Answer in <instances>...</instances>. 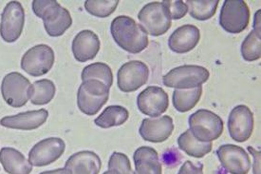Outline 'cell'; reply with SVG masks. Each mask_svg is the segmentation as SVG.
I'll return each mask as SVG.
<instances>
[{"label": "cell", "mask_w": 261, "mask_h": 174, "mask_svg": "<svg viewBox=\"0 0 261 174\" xmlns=\"http://www.w3.org/2000/svg\"><path fill=\"white\" fill-rule=\"evenodd\" d=\"M48 117V111L40 109L38 111L20 112L12 116H5L0 120V125L12 130L33 131L44 125Z\"/></svg>", "instance_id": "17"}, {"label": "cell", "mask_w": 261, "mask_h": 174, "mask_svg": "<svg viewBox=\"0 0 261 174\" xmlns=\"http://www.w3.org/2000/svg\"><path fill=\"white\" fill-rule=\"evenodd\" d=\"M31 85L27 77L20 72H10L1 83V94L5 102L13 108H21L29 101Z\"/></svg>", "instance_id": "10"}, {"label": "cell", "mask_w": 261, "mask_h": 174, "mask_svg": "<svg viewBox=\"0 0 261 174\" xmlns=\"http://www.w3.org/2000/svg\"><path fill=\"white\" fill-rule=\"evenodd\" d=\"M109 169H114L120 174H134L128 157L124 154L114 152L109 161Z\"/></svg>", "instance_id": "31"}, {"label": "cell", "mask_w": 261, "mask_h": 174, "mask_svg": "<svg viewBox=\"0 0 261 174\" xmlns=\"http://www.w3.org/2000/svg\"><path fill=\"white\" fill-rule=\"evenodd\" d=\"M55 59V52L49 46L36 45L22 56L21 69L32 77H42L51 70Z\"/></svg>", "instance_id": "8"}, {"label": "cell", "mask_w": 261, "mask_h": 174, "mask_svg": "<svg viewBox=\"0 0 261 174\" xmlns=\"http://www.w3.org/2000/svg\"><path fill=\"white\" fill-rule=\"evenodd\" d=\"M134 174H162V164L159 154L151 146H141L133 155Z\"/></svg>", "instance_id": "21"}, {"label": "cell", "mask_w": 261, "mask_h": 174, "mask_svg": "<svg viewBox=\"0 0 261 174\" xmlns=\"http://www.w3.org/2000/svg\"><path fill=\"white\" fill-rule=\"evenodd\" d=\"M241 56L248 62H253L260 59V36L256 35L254 31H252L242 42Z\"/></svg>", "instance_id": "30"}, {"label": "cell", "mask_w": 261, "mask_h": 174, "mask_svg": "<svg viewBox=\"0 0 261 174\" xmlns=\"http://www.w3.org/2000/svg\"><path fill=\"white\" fill-rule=\"evenodd\" d=\"M65 167L71 174H99L102 161L98 154L90 151H82L72 154L66 162Z\"/></svg>", "instance_id": "20"}, {"label": "cell", "mask_w": 261, "mask_h": 174, "mask_svg": "<svg viewBox=\"0 0 261 174\" xmlns=\"http://www.w3.org/2000/svg\"><path fill=\"white\" fill-rule=\"evenodd\" d=\"M40 174H71L70 170L67 167H63V168H57L54 170H47V171H43Z\"/></svg>", "instance_id": "36"}, {"label": "cell", "mask_w": 261, "mask_h": 174, "mask_svg": "<svg viewBox=\"0 0 261 174\" xmlns=\"http://www.w3.org/2000/svg\"><path fill=\"white\" fill-rule=\"evenodd\" d=\"M179 147L187 155L195 158H202L212 152V142H200L193 136L191 132L188 130L181 133L178 138Z\"/></svg>", "instance_id": "23"}, {"label": "cell", "mask_w": 261, "mask_h": 174, "mask_svg": "<svg viewBox=\"0 0 261 174\" xmlns=\"http://www.w3.org/2000/svg\"><path fill=\"white\" fill-rule=\"evenodd\" d=\"M209 71L202 66L184 65L167 72L163 77V83L168 88L190 90L202 86L209 79Z\"/></svg>", "instance_id": "4"}, {"label": "cell", "mask_w": 261, "mask_h": 174, "mask_svg": "<svg viewBox=\"0 0 261 174\" xmlns=\"http://www.w3.org/2000/svg\"><path fill=\"white\" fill-rule=\"evenodd\" d=\"M139 111L151 118L159 117L169 107L168 94L158 86H150L142 91L137 97Z\"/></svg>", "instance_id": "15"}, {"label": "cell", "mask_w": 261, "mask_h": 174, "mask_svg": "<svg viewBox=\"0 0 261 174\" xmlns=\"http://www.w3.org/2000/svg\"><path fill=\"white\" fill-rule=\"evenodd\" d=\"M250 9L243 0L224 1L220 14V25L227 33L241 34L250 22Z\"/></svg>", "instance_id": "6"}, {"label": "cell", "mask_w": 261, "mask_h": 174, "mask_svg": "<svg viewBox=\"0 0 261 174\" xmlns=\"http://www.w3.org/2000/svg\"><path fill=\"white\" fill-rule=\"evenodd\" d=\"M0 163L8 174H30L33 171V165L14 147L0 150Z\"/></svg>", "instance_id": "22"}, {"label": "cell", "mask_w": 261, "mask_h": 174, "mask_svg": "<svg viewBox=\"0 0 261 174\" xmlns=\"http://www.w3.org/2000/svg\"><path fill=\"white\" fill-rule=\"evenodd\" d=\"M25 24V11L19 1H11L1 14L0 35L7 43L16 41L23 32Z\"/></svg>", "instance_id": "9"}, {"label": "cell", "mask_w": 261, "mask_h": 174, "mask_svg": "<svg viewBox=\"0 0 261 174\" xmlns=\"http://www.w3.org/2000/svg\"><path fill=\"white\" fill-rule=\"evenodd\" d=\"M189 131L200 142L210 143L220 138L223 133V121L218 114L208 110H199L189 117Z\"/></svg>", "instance_id": "5"}, {"label": "cell", "mask_w": 261, "mask_h": 174, "mask_svg": "<svg viewBox=\"0 0 261 174\" xmlns=\"http://www.w3.org/2000/svg\"><path fill=\"white\" fill-rule=\"evenodd\" d=\"M248 152L252 154L254 158V165H253V174H261L260 163L261 153L254 150L252 146H248Z\"/></svg>", "instance_id": "34"}, {"label": "cell", "mask_w": 261, "mask_h": 174, "mask_svg": "<svg viewBox=\"0 0 261 174\" xmlns=\"http://www.w3.org/2000/svg\"><path fill=\"white\" fill-rule=\"evenodd\" d=\"M129 117L128 111L119 105L110 106L94 120L95 125L102 129H110L112 127L124 124Z\"/></svg>", "instance_id": "24"}, {"label": "cell", "mask_w": 261, "mask_h": 174, "mask_svg": "<svg viewBox=\"0 0 261 174\" xmlns=\"http://www.w3.org/2000/svg\"><path fill=\"white\" fill-rule=\"evenodd\" d=\"M118 5V0H87L85 2V9L93 16L105 18L113 14Z\"/></svg>", "instance_id": "29"}, {"label": "cell", "mask_w": 261, "mask_h": 174, "mask_svg": "<svg viewBox=\"0 0 261 174\" xmlns=\"http://www.w3.org/2000/svg\"><path fill=\"white\" fill-rule=\"evenodd\" d=\"M149 78V68L142 61L133 60L124 64L117 73V84L123 92L137 91Z\"/></svg>", "instance_id": "11"}, {"label": "cell", "mask_w": 261, "mask_h": 174, "mask_svg": "<svg viewBox=\"0 0 261 174\" xmlns=\"http://www.w3.org/2000/svg\"><path fill=\"white\" fill-rule=\"evenodd\" d=\"M174 131L173 119L168 115L159 118H146L140 126L139 133L144 141L151 143H163L171 136Z\"/></svg>", "instance_id": "16"}, {"label": "cell", "mask_w": 261, "mask_h": 174, "mask_svg": "<svg viewBox=\"0 0 261 174\" xmlns=\"http://www.w3.org/2000/svg\"><path fill=\"white\" fill-rule=\"evenodd\" d=\"M65 150L66 144L61 138H46L32 147L28 160L35 167H46L58 160L65 153Z\"/></svg>", "instance_id": "12"}, {"label": "cell", "mask_w": 261, "mask_h": 174, "mask_svg": "<svg viewBox=\"0 0 261 174\" xmlns=\"http://www.w3.org/2000/svg\"><path fill=\"white\" fill-rule=\"evenodd\" d=\"M56 88L51 80L41 79L31 85L29 100L35 106L47 105L55 98Z\"/></svg>", "instance_id": "25"}, {"label": "cell", "mask_w": 261, "mask_h": 174, "mask_svg": "<svg viewBox=\"0 0 261 174\" xmlns=\"http://www.w3.org/2000/svg\"><path fill=\"white\" fill-rule=\"evenodd\" d=\"M202 94V86L190 90H176L173 92L174 108L179 112L191 111L198 104Z\"/></svg>", "instance_id": "26"}, {"label": "cell", "mask_w": 261, "mask_h": 174, "mask_svg": "<svg viewBox=\"0 0 261 174\" xmlns=\"http://www.w3.org/2000/svg\"><path fill=\"white\" fill-rule=\"evenodd\" d=\"M110 32L118 46L129 54L142 53L149 43L144 28L126 15H120L114 18L110 25Z\"/></svg>", "instance_id": "1"}, {"label": "cell", "mask_w": 261, "mask_h": 174, "mask_svg": "<svg viewBox=\"0 0 261 174\" xmlns=\"http://www.w3.org/2000/svg\"><path fill=\"white\" fill-rule=\"evenodd\" d=\"M260 10H258L254 16V31L258 36H260Z\"/></svg>", "instance_id": "35"}, {"label": "cell", "mask_w": 261, "mask_h": 174, "mask_svg": "<svg viewBox=\"0 0 261 174\" xmlns=\"http://www.w3.org/2000/svg\"><path fill=\"white\" fill-rule=\"evenodd\" d=\"M110 88L98 80H88L81 84L77 92V106L87 115H95L110 98Z\"/></svg>", "instance_id": "3"}, {"label": "cell", "mask_w": 261, "mask_h": 174, "mask_svg": "<svg viewBox=\"0 0 261 174\" xmlns=\"http://www.w3.org/2000/svg\"><path fill=\"white\" fill-rule=\"evenodd\" d=\"M101 48L98 35L90 30H84L72 41V54L78 62H87L96 57Z\"/></svg>", "instance_id": "18"}, {"label": "cell", "mask_w": 261, "mask_h": 174, "mask_svg": "<svg viewBox=\"0 0 261 174\" xmlns=\"http://www.w3.org/2000/svg\"><path fill=\"white\" fill-rule=\"evenodd\" d=\"M178 174H203V165L201 163L195 165L191 161H186L179 168Z\"/></svg>", "instance_id": "33"}, {"label": "cell", "mask_w": 261, "mask_h": 174, "mask_svg": "<svg viewBox=\"0 0 261 174\" xmlns=\"http://www.w3.org/2000/svg\"><path fill=\"white\" fill-rule=\"evenodd\" d=\"M138 19L146 34L160 36L171 28V18L162 2L146 4L139 12Z\"/></svg>", "instance_id": "7"}, {"label": "cell", "mask_w": 261, "mask_h": 174, "mask_svg": "<svg viewBox=\"0 0 261 174\" xmlns=\"http://www.w3.org/2000/svg\"><path fill=\"white\" fill-rule=\"evenodd\" d=\"M32 6L35 15L43 19L45 30L51 37L61 36L72 25L69 11L56 0H34Z\"/></svg>", "instance_id": "2"}, {"label": "cell", "mask_w": 261, "mask_h": 174, "mask_svg": "<svg viewBox=\"0 0 261 174\" xmlns=\"http://www.w3.org/2000/svg\"><path fill=\"white\" fill-rule=\"evenodd\" d=\"M222 167L230 174H248L251 168V158L247 152L240 146L226 144L217 150Z\"/></svg>", "instance_id": "14"}, {"label": "cell", "mask_w": 261, "mask_h": 174, "mask_svg": "<svg viewBox=\"0 0 261 174\" xmlns=\"http://www.w3.org/2000/svg\"><path fill=\"white\" fill-rule=\"evenodd\" d=\"M83 82L88 80H98L111 88L113 84V73L109 65L106 63H92L85 67L81 73Z\"/></svg>", "instance_id": "28"}, {"label": "cell", "mask_w": 261, "mask_h": 174, "mask_svg": "<svg viewBox=\"0 0 261 174\" xmlns=\"http://www.w3.org/2000/svg\"><path fill=\"white\" fill-rule=\"evenodd\" d=\"M189 14L193 18L205 21L212 18L219 6V0H186Z\"/></svg>", "instance_id": "27"}, {"label": "cell", "mask_w": 261, "mask_h": 174, "mask_svg": "<svg viewBox=\"0 0 261 174\" xmlns=\"http://www.w3.org/2000/svg\"><path fill=\"white\" fill-rule=\"evenodd\" d=\"M228 131L231 138L238 142H246L254 131V113L245 105L236 106L228 117Z\"/></svg>", "instance_id": "13"}, {"label": "cell", "mask_w": 261, "mask_h": 174, "mask_svg": "<svg viewBox=\"0 0 261 174\" xmlns=\"http://www.w3.org/2000/svg\"><path fill=\"white\" fill-rule=\"evenodd\" d=\"M162 3L166 8L171 19H175V20L180 19L185 17L188 12V8L186 6L185 1L165 0V1H162Z\"/></svg>", "instance_id": "32"}, {"label": "cell", "mask_w": 261, "mask_h": 174, "mask_svg": "<svg viewBox=\"0 0 261 174\" xmlns=\"http://www.w3.org/2000/svg\"><path fill=\"white\" fill-rule=\"evenodd\" d=\"M199 39V28L187 24L175 30L168 39V46L176 54H187L197 47Z\"/></svg>", "instance_id": "19"}, {"label": "cell", "mask_w": 261, "mask_h": 174, "mask_svg": "<svg viewBox=\"0 0 261 174\" xmlns=\"http://www.w3.org/2000/svg\"><path fill=\"white\" fill-rule=\"evenodd\" d=\"M103 174H120L116 170H114V169H109L108 171H106V172H103Z\"/></svg>", "instance_id": "37"}]
</instances>
